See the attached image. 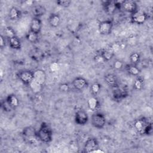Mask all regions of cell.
<instances>
[{"label":"cell","mask_w":153,"mask_h":153,"mask_svg":"<svg viewBox=\"0 0 153 153\" xmlns=\"http://www.w3.org/2000/svg\"><path fill=\"white\" fill-rule=\"evenodd\" d=\"M37 139L41 142L48 143L51 142L53 139V131L49 125L42 122L39 129L36 131Z\"/></svg>","instance_id":"obj_1"},{"label":"cell","mask_w":153,"mask_h":153,"mask_svg":"<svg viewBox=\"0 0 153 153\" xmlns=\"http://www.w3.org/2000/svg\"><path fill=\"white\" fill-rule=\"evenodd\" d=\"M91 122L94 127L98 129H102L105 127L106 123V120L103 114L101 112H96L92 115Z\"/></svg>","instance_id":"obj_2"},{"label":"cell","mask_w":153,"mask_h":153,"mask_svg":"<svg viewBox=\"0 0 153 153\" xmlns=\"http://www.w3.org/2000/svg\"><path fill=\"white\" fill-rule=\"evenodd\" d=\"M17 76L23 84L29 85L33 79V72L30 70H22L17 74Z\"/></svg>","instance_id":"obj_3"},{"label":"cell","mask_w":153,"mask_h":153,"mask_svg":"<svg viewBox=\"0 0 153 153\" xmlns=\"http://www.w3.org/2000/svg\"><path fill=\"white\" fill-rule=\"evenodd\" d=\"M148 19V15L144 11L137 10L131 14V22L134 24H143Z\"/></svg>","instance_id":"obj_4"},{"label":"cell","mask_w":153,"mask_h":153,"mask_svg":"<svg viewBox=\"0 0 153 153\" xmlns=\"http://www.w3.org/2000/svg\"><path fill=\"white\" fill-rule=\"evenodd\" d=\"M84 152H95L99 149V142L94 137L88 138L84 145Z\"/></svg>","instance_id":"obj_5"},{"label":"cell","mask_w":153,"mask_h":153,"mask_svg":"<svg viewBox=\"0 0 153 153\" xmlns=\"http://www.w3.org/2000/svg\"><path fill=\"white\" fill-rule=\"evenodd\" d=\"M112 27V22L110 20H106L99 23L98 26V30L101 35H108L111 33Z\"/></svg>","instance_id":"obj_6"},{"label":"cell","mask_w":153,"mask_h":153,"mask_svg":"<svg viewBox=\"0 0 153 153\" xmlns=\"http://www.w3.org/2000/svg\"><path fill=\"white\" fill-rule=\"evenodd\" d=\"M75 122L78 125L84 126L86 124L88 121V116L87 113L82 109L77 110L75 113Z\"/></svg>","instance_id":"obj_7"},{"label":"cell","mask_w":153,"mask_h":153,"mask_svg":"<svg viewBox=\"0 0 153 153\" xmlns=\"http://www.w3.org/2000/svg\"><path fill=\"white\" fill-rule=\"evenodd\" d=\"M72 84L73 87L78 91L83 90L88 86L87 80L82 76H77L75 78L72 82Z\"/></svg>","instance_id":"obj_8"},{"label":"cell","mask_w":153,"mask_h":153,"mask_svg":"<svg viewBox=\"0 0 153 153\" xmlns=\"http://www.w3.org/2000/svg\"><path fill=\"white\" fill-rule=\"evenodd\" d=\"M121 8L126 12L131 14L137 10V4L136 1L132 0L123 1L121 4Z\"/></svg>","instance_id":"obj_9"},{"label":"cell","mask_w":153,"mask_h":153,"mask_svg":"<svg viewBox=\"0 0 153 153\" xmlns=\"http://www.w3.org/2000/svg\"><path fill=\"white\" fill-rule=\"evenodd\" d=\"M30 57L35 62H39L42 61L44 58V53L43 51L37 47H34L29 51Z\"/></svg>","instance_id":"obj_10"},{"label":"cell","mask_w":153,"mask_h":153,"mask_svg":"<svg viewBox=\"0 0 153 153\" xmlns=\"http://www.w3.org/2000/svg\"><path fill=\"white\" fill-rule=\"evenodd\" d=\"M102 4L105 12L108 15H113L118 10L114 1H103Z\"/></svg>","instance_id":"obj_11"},{"label":"cell","mask_w":153,"mask_h":153,"mask_svg":"<svg viewBox=\"0 0 153 153\" xmlns=\"http://www.w3.org/2000/svg\"><path fill=\"white\" fill-rule=\"evenodd\" d=\"M149 123L148 120L144 117L137 119L134 122V128L138 133L143 134V131Z\"/></svg>","instance_id":"obj_12"},{"label":"cell","mask_w":153,"mask_h":153,"mask_svg":"<svg viewBox=\"0 0 153 153\" xmlns=\"http://www.w3.org/2000/svg\"><path fill=\"white\" fill-rule=\"evenodd\" d=\"M112 88V97L115 101H121L127 96V92L124 89L119 88L118 85Z\"/></svg>","instance_id":"obj_13"},{"label":"cell","mask_w":153,"mask_h":153,"mask_svg":"<svg viewBox=\"0 0 153 153\" xmlns=\"http://www.w3.org/2000/svg\"><path fill=\"white\" fill-rule=\"evenodd\" d=\"M36 131L35 127L32 126H27L25 127L22 130V135L23 136L27 139H29L30 140H33V138H36Z\"/></svg>","instance_id":"obj_14"},{"label":"cell","mask_w":153,"mask_h":153,"mask_svg":"<svg viewBox=\"0 0 153 153\" xmlns=\"http://www.w3.org/2000/svg\"><path fill=\"white\" fill-rule=\"evenodd\" d=\"M46 74L44 70L38 69L33 71V79L40 84L44 85L46 81Z\"/></svg>","instance_id":"obj_15"},{"label":"cell","mask_w":153,"mask_h":153,"mask_svg":"<svg viewBox=\"0 0 153 153\" xmlns=\"http://www.w3.org/2000/svg\"><path fill=\"white\" fill-rule=\"evenodd\" d=\"M42 29V22L39 18L33 17L30 23V30L39 34Z\"/></svg>","instance_id":"obj_16"},{"label":"cell","mask_w":153,"mask_h":153,"mask_svg":"<svg viewBox=\"0 0 153 153\" xmlns=\"http://www.w3.org/2000/svg\"><path fill=\"white\" fill-rule=\"evenodd\" d=\"M104 81L106 84L111 88L115 87L118 85L117 77L113 74H107L104 76Z\"/></svg>","instance_id":"obj_17"},{"label":"cell","mask_w":153,"mask_h":153,"mask_svg":"<svg viewBox=\"0 0 153 153\" xmlns=\"http://www.w3.org/2000/svg\"><path fill=\"white\" fill-rule=\"evenodd\" d=\"M32 13L33 15V17L39 18L45 14L46 8L44 5L41 4L35 5L32 8Z\"/></svg>","instance_id":"obj_18"},{"label":"cell","mask_w":153,"mask_h":153,"mask_svg":"<svg viewBox=\"0 0 153 153\" xmlns=\"http://www.w3.org/2000/svg\"><path fill=\"white\" fill-rule=\"evenodd\" d=\"M60 17L57 13H51L48 18V22L52 27H57L60 23Z\"/></svg>","instance_id":"obj_19"},{"label":"cell","mask_w":153,"mask_h":153,"mask_svg":"<svg viewBox=\"0 0 153 153\" xmlns=\"http://www.w3.org/2000/svg\"><path fill=\"white\" fill-rule=\"evenodd\" d=\"M100 54L102 55V56L103 57V59H105V60L106 62H108V61L111 60L115 55V53L112 50V49L111 48L109 45L108 47L102 49L100 51Z\"/></svg>","instance_id":"obj_20"},{"label":"cell","mask_w":153,"mask_h":153,"mask_svg":"<svg viewBox=\"0 0 153 153\" xmlns=\"http://www.w3.org/2000/svg\"><path fill=\"white\" fill-rule=\"evenodd\" d=\"M22 16L21 11L16 7H12L8 11V17L11 20L19 19Z\"/></svg>","instance_id":"obj_21"},{"label":"cell","mask_w":153,"mask_h":153,"mask_svg":"<svg viewBox=\"0 0 153 153\" xmlns=\"http://www.w3.org/2000/svg\"><path fill=\"white\" fill-rule=\"evenodd\" d=\"M5 100L13 109H16L19 105V99L14 94H8Z\"/></svg>","instance_id":"obj_22"},{"label":"cell","mask_w":153,"mask_h":153,"mask_svg":"<svg viewBox=\"0 0 153 153\" xmlns=\"http://www.w3.org/2000/svg\"><path fill=\"white\" fill-rule=\"evenodd\" d=\"M8 43H9V46L12 49L16 50H19L21 49L22 43L20 39L17 36L8 39Z\"/></svg>","instance_id":"obj_23"},{"label":"cell","mask_w":153,"mask_h":153,"mask_svg":"<svg viewBox=\"0 0 153 153\" xmlns=\"http://www.w3.org/2000/svg\"><path fill=\"white\" fill-rule=\"evenodd\" d=\"M125 68L126 71L128 72L131 75L134 76H139L140 70V69L137 66V65H132V64H128L125 66Z\"/></svg>","instance_id":"obj_24"},{"label":"cell","mask_w":153,"mask_h":153,"mask_svg":"<svg viewBox=\"0 0 153 153\" xmlns=\"http://www.w3.org/2000/svg\"><path fill=\"white\" fill-rule=\"evenodd\" d=\"M87 105L90 110L96 111L99 107V101L96 96H92L88 99Z\"/></svg>","instance_id":"obj_25"},{"label":"cell","mask_w":153,"mask_h":153,"mask_svg":"<svg viewBox=\"0 0 153 153\" xmlns=\"http://www.w3.org/2000/svg\"><path fill=\"white\" fill-rule=\"evenodd\" d=\"M26 39L32 44H36L39 40V34L29 30L26 34Z\"/></svg>","instance_id":"obj_26"},{"label":"cell","mask_w":153,"mask_h":153,"mask_svg":"<svg viewBox=\"0 0 153 153\" xmlns=\"http://www.w3.org/2000/svg\"><path fill=\"white\" fill-rule=\"evenodd\" d=\"M29 86L30 87L32 91L35 93H39V92H41L42 90L44 87V85L40 84L34 79H33V81L30 82Z\"/></svg>","instance_id":"obj_27"},{"label":"cell","mask_w":153,"mask_h":153,"mask_svg":"<svg viewBox=\"0 0 153 153\" xmlns=\"http://www.w3.org/2000/svg\"><path fill=\"white\" fill-rule=\"evenodd\" d=\"M144 86V79L142 77L137 76L133 83V88L136 90H141Z\"/></svg>","instance_id":"obj_28"},{"label":"cell","mask_w":153,"mask_h":153,"mask_svg":"<svg viewBox=\"0 0 153 153\" xmlns=\"http://www.w3.org/2000/svg\"><path fill=\"white\" fill-rule=\"evenodd\" d=\"M129 59L131 64L137 65L140 60V55L137 52H133L130 54Z\"/></svg>","instance_id":"obj_29"},{"label":"cell","mask_w":153,"mask_h":153,"mask_svg":"<svg viewBox=\"0 0 153 153\" xmlns=\"http://www.w3.org/2000/svg\"><path fill=\"white\" fill-rule=\"evenodd\" d=\"M101 85L97 82L93 83L90 87V93L93 96H97L100 91Z\"/></svg>","instance_id":"obj_30"},{"label":"cell","mask_w":153,"mask_h":153,"mask_svg":"<svg viewBox=\"0 0 153 153\" xmlns=\"http://www.w3.org/2000/svg\"><path fill=\"white\" fill-rule=\"evenodd\" d=\"M4 33L5 35L4 36L8 39L16 36L14 30L11 27H10V26H8L4 28Z\"/></svg>","instance_id":"obj_31"},{"label":"cell","mask_w":153,"mask_h":153,"mask_svg":"<svg viewBox=\"0 0 153 153\" xmlns=\"http://www.w3.org/2000/svg\"><path fill=\"white\" fill-rule=\"evenodd\" d=\"M137 43V38L134 35H131L130 36L126 41L127 45H128L130 46H134Z\"/></svg>","instance_id":"obj_32"},{"label":"cell","mask_w":153,"mask_h":153,"mask_svg":"<svg viewBox=\"0 0 153 153\" xmlns=\"http://www.w3.org/2000/svg\"><path fill=\"white\" fill-rule=\"evenodd\" d=\"M113 67L116 70H121L124 67V65L123 61L117 59L114 62Z\"/></svg>","instance_id":"obj_33"},{"label":"cell","mask_w":153,"mask_h":153,"mask_svg":"<svg viewBox=\"0 0 153 153\" xmlns=\"http://www.w3.org/2000/svg\"><path fill=\"white\" fill-rule=\"evenodd\" d=\"M59 90L61 92H63V93L68 92L70 90V85H69L68 83H66V82L62 83L59 85Z\"/></svg>","instance_id":"obj_34"},{"label":"cell","mask_w":153,"mask_h":153,"mask_svg":"<svg viewBox=\"0 0 153 153\" xmlns=\"http://www.w3.org/2000/svg\"><path fill=\"white\" fill-rule=\"evenodd\" d=\"M93 60L95 63L98 64H102L106 62V61L105 60L103 57L102 56V55L100 54V53H98L94 56Z\"/></svg>","instance_id":"obj_35"},{"label":"cell","mask_w":153,"mask_h":153,"mask_svg":"<svg viewBox=\"0 0 153 153\" xmlns=\"http://www.w3.org/2000/svg\"><path fill=\"white\" fill-rule=\"evenodd\" d=\"M71 2L72 1L70 0H58L56 1V4L57 5L64 8L68 7L71 5Z\"/></svg>","instance_id":"obj_36"},{"label":"cell","mask_w":153,"mask_h":153,"mask_svg":"<svg viewBox=\"0 0 153 153\" xmlns=\"http://www.w3.org/2000/svg\"><path fill=\"white\" fill-rule=\"evenodd\" d=\"M1 108L3 109V110L5 112H10L13 109L11 108V106L8 104V103L7 102L6 100H4V101H2V102H1Z\"/></svg>","instance_id":"obj_37"},{"label":"cell","mask_w":153,"mask_h":153,"mask_svg":"<svg viewBox=\"0 0 153 153\" xmlns=\"http://www.w3.org/2000/svg\"><path fill=\"white\" fill-rule=\"evenodd\" d=\"M143 134L146 135H151L152 134V123H149L148 125L146 126L144 131Z\"/></svg>","instance_id":"obj_38"},{"label":"cell","mask_w":153,"mask_h":153,"mask_svg":"<svg viewBox=\"0 0 153 153\" xmlns=\"http://www.w3.org/2000/svg\"><path fill=\"white\" fill-rule=\"evenodd\" d=\"M60 68V66L59 65V63L56 62H52L51 63V65H50V71L53 72H56L59 70Z\"/></svg>","instance_id":"obj_39"},{"label":"cell","mask_w":153,"mask_h":153,"mask_svg":"<svg viewBox=\"0 0 153 153\" xmlns=\"http://www.w3.org/2000/svg\"><path fill=\"white\" fill-rule=\"evenodd\" d=\"M109 46L115 54L117 53L120 50H121L120 42H114L113 44H111Z\"/></svg>","instance_id":"obj_40"},{"label":"cell","mask_w":153,"mask_h":153,"mask_svg":"<svg viewBox=\"0 0 153 153\" xmlns=\"http://www.w3.org/2000/svg\"><path fill=\"white\" fill-rule=\"evenodd\" d=\"M6 45V41H5V37L3 36L2 35H1L0 36V47L2 49L4 48V47Z\"/></svg>","instance_id":"obj_41"},{"label":"cell","mask_w":153,"mask_h":153,"mask_svg":"<svg viewBox=\"0 0 153 153\" xmlns=\"http://www.w3.org/2000/svg\"><path fill=\"white\" fill-rule=\"evenodd\" d=\"M25 3L26 5H30V6H33L34 5V1H31V0H27V1H26L24 2Z\"/></svg>","instance_id":"obj_42"},{"label":"cell","mask_w":153,"mask_h":153,"mask_svg":"<svg viewBox=\"0 0 153 153\" xmlns=\"http://www.w3.org/2000/svg\"><path fill=\"white\" fill-rule=\"evenodd\" d=\"M4 73L3 71H2V69H1L0 75H1V80H2V78H3V77H4Z\"/></svg>","instance_id":"obj_43"}]
</instances>
